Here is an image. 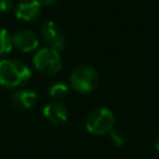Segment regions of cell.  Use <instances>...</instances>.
Segmentation results:
<instances>
[{
	"instance_id": "cell-1",
	"label": "cell",
	"mask_w": 159,
	"mask_h": 159,
	"mask_svg": "<svg viewBox=\"0 0 159 159\" xmlns=\"http://www.w3.org/2000/svg\"><path fill=\"white\" fill-rule=\"evenodd\" d=\"M31 78V70L19 60H0V86L5 88H17Z\"/></svg>"
},
{
	"instance_id": "cell-2",
	"label": "cell",
	"mask_w": 159,
	"mask_h": 159,
	"mask_svg": "<svg viewBox=\"0 0 159 159\" xmlns=\"http://www.w3.org/2000/svg\"><path fill=\"white\" fill-rule=\"evenodd\" d=\"M99 83V75L96 68L91 66L76 67L70 77L71 87L78 93L92 92Z\"/></svg>"
},
{
	"instance_id": "cell-3",
	"label": "cell",
	"mask_w": 159,
	"mask_h": 159,
	"mask_svg": "<svg viewBox=\"0 0 159 159\" xmlns=\"http://www.w3.org/2000/svg\"><path fill=\"white\" fill-rule=\"evenodd\" d=\"M114 114L108 108H97L92 111L84 122L86 129L94 135H102L109 133L114 127Z\"/></svg>"
},
{
	"instance_id": "cell-4",
	"label": "cell",
	"mask_w": 159,
	"mask_h": 159,
	"mask_svg": "<svg viewBox=\"0 0 159 159\" xmlns=\"http://www.w3.org/2000/svg\"><path fill=\"white\" fill-rule=\"evenodd\" d=\"M35 68L43 75H55L62 67L61 56L57 50L47 46L40 48L32 57Z\"/></svg>"
},
{
	"instance_id": "cell-5",
	"label": "cell",
	"mask_w": 159,
	"mask_h": 159,
	"mask_svg": "<svg viewBox=\"0 0 159 159\" xmlns=\"http://www.w3.org/2000/svg\"><path fill=\"white\" fill-rule=\"evenodd\" d=\"M41 37L43 39V41L52 48L60 51L63 50L67 45V40L65 37V35L61 32V30L58 29L57 24L52 20L46 21L40 30Z\"/></svg>"
},
{
	"instance_id": "cell-6",
	"label": "cell",
	"mask_w": 159,
	"mask_h": 159,
	"mask_svg": "<svg viewBox=\"0 0 159 159\" xmlns=\"http://www.w3.org/2000/svg\"><path fill=\"white\" fill-rule=\"evenodd\" d=\"M12 43L22 52H31L39 47V36L30 29H21L12 35Z\"/></svg>"
},
{
	"instance_id": "cell-7",
	"label": "cell",
	"mask_w": 159,
	"mask_h": 159,
	"mask_svg": "<svg viewBox=\"0 0 159 159\" xmlns=\"http://www.w3.org/2000/svg\"><path fill=\"white\" fill-rule=\"evenodd\" d=\"M42 4L40 0H22L15 9L16 19L21 21H32L41 14Z\"/></svg>"
},
{
	"instance_id": "cell-8",
	"label": "cell",
	"mask_w": 159,
	"mask_h": 159,
	"mask_svg": "<svg viewBox=\"0 0 159 159\" xmlns=\"http://www.w3.org/2000/svg\"><path fill=\"white\" fill-rule=\"evenodd\" d=\"M43 117L53 123V124H62L68 119V111L67 108L60 102H50L42 108Z\"/></svg>"
},
{
	"instance_id": "cell-9",
	"label": "cell",
	"mask_w": 159,
	"mask_h": 159,
	"mask_svg": "<svg viewBox=\"0 0 159 159\" xmlns=\"http://www.w3.org/2000/svg\"><path fill=\"white\" fill-rule=\"evenodd\" d=\"M10 99L12 106L16 109L26 111L34 107V104L37 102V94L31 89H20V91H16Z\"/></svg>"
},
{
	"instance_id": "cell-10",
	"label": "cell",
	"mask_w": 159,
	"mask_h": 159,
	"mask_svg": "<svg viewBox=\"0 0 159 159\" xmlns=\"http://www.w3.org/2000/svg\"><path fill=\"white\" fill-rule=\"evenodd\" d=\"M14 47L12 35L6 29H0V55L9 53Z\"/></svg>"
},
{
	"instance_id": "cell-11",
	"label": "cell",
	"mask_w": 159,
	"mask_h": 159,
	"mask_svg": "<svg viewBox=\"0 0 159 159\" xmlns=\"http://www.w3.org/2000/svg\"><path fill=\"white\" fill-rule=\"evenodd\" d=\"M68 93V86L65 82H55L48 88V94L53 98H62Z\"/></svg>"
},
{
	"instance_id": "cell-12",
	"label": "cell",
	"mask_w": 159,
	"mask_h": 159,
	"mask_svg": "<svg viewBox=\"0 0 159 159\" xmlns=\"http://www.w3.org/2000/svg\"><path fill=\"white\" fill-rule=\"evenodd\" d=\"M109 135H111V139L114 142V144L116 145H122V144H124V135L120 133V132H118V130H114V129H112L111 132H109Z\"/></svg>"
},
{
	"instance_id": "cell-13",
	"label": "cell",
	"mask_w": 159,
	"mask_h": 159,
	"mask_svg": "<svg viewBox=\"0 0 159 159\" xmlns=\"http://www.w3.org/2000/svg\"><path fill=\"white\" fill-rule=\"evenodd\" d=\"M12 9V1L11 0H0V12H9Z\"/></svg>"
},
{
	"instance_id": "cell-14",
	"label": "cell",
	"mask_w": 159,
	"mask_h": 159,
	"mask_svg": "<svg viewBox=\"0 0 159 159\" xmlns=\"http://www.w3.org/2000/svg\"><path fill=\"white\" fill-rule=\"evenodd\" d=\"M40 1H41L42 5H47V6H50V5H55L58 0H40Z\"/></svg>"
},
{
	"instance_id": "cell-15",
	"label": "cell",
	"mask_w": 159,
	"mask_h": 159,
	"mask_svg": "<svg viewBox=\"0 0 159 159\" xmlns=\"http://www.w3.org/2000/svg\"><path fill=\"white\" fill-rule=\"evenodd\" d=\"M154 147H155V149L159 152V137L155 139V143H154Z\"/></svg>"
}]
</instances>
